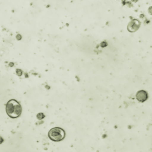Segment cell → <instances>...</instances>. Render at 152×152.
<instances>
[{"instance_id": "cell-5", "label": "cell", "mask_w": 152, "mask_h": 152, "mask_svg": "<svg viewBox=\"0 0 152 152\" xmlns=\"http://www.w3.org/2000/svg\"><path fill=\"white\" fill-rule=\"evenodd\" d=\"M37 118H38L39 120H41L43 119L45 117V115H44L43 113H39V114L37 115Z\"/></svg>"}, {"instance_id": "cell-3", "label": "cell", "mask_w": 152, "mask_h": 152, "mask_svg": "<svg viewBox=\"0 0 152 152\" xmlns=\"http://www.w3.org/2000/svg\"><path fill=\"white\" fill-rule=\"evenodd\" d=\"M140 25V22L138 20L133 19L129 23L127 26V29L130 32H135L138 30Z\"/></svg>"}, {"instance_id": "cell-4", "label": "cell", "mask_w": 152, "mask_h": 152, "mask_svg": "<svg viewBox=\"0 0 152 152\" xmlns=\"http://www.w3.org/2000/svg\"><path fill=\"white\" fill-rule=\"evenodd\" d=\"M136 98L138 102H143L148 99V94L145 90H140L137 92Z\"/></svg>"}, {"instance_id": "cell-1", "label": "cell", "mask_w": 152, "mask_h": 152, "mask_svg": "<svg viewBox=\"0 0 152 152\" xmlns=\"http://www.w3.org/2000/svg\"><path fill=\"white\" fill-rule=\"evenodd\" d=\"M7 114L11 118H16L20 116L22 107L20 104L15 99H11L7 102L6 107Z\"/></svg>"}, {"instance_id": "cell-2", "label": "cell", "mask_w": 152, "mask_h": 152, "mask_svg": "<svg viewBox=\"0 0 152 152\" xmlns=\"http://www.w3.org/2000/svg\"><path fill=\"white\" fill-rule=\"evenodd\" d=\"M66 133L64 130L59 127H55L50 130L48 132V137L54 142H60L64 139Z\"/></svg>"}]
</instances>
